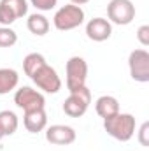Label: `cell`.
Segmentation results:
<instances>
[{
    "label": "cell",
    "mask_w": 149,
    "mask_h": 151,
    "mask_svg": "<svg viewBox=\"0 0 149 151\" xmlns=\"http://www.w3.org/2000/svg\"><path fill=\"white\" fill-rule=\"evenodd\" d=\"M104 128L112 139L126 142L135 134V116L130 113H119L104 119Z\"/></svg>",
    "instance_id": "1"
},
{
    "label": "cell",
    "mask_w": 149,
    "mask_h": 151,
    "mask_svg": "<svg viewBox=\"0 0 149 151\" xmlns=\"http://www.w3.org/2000/svg\"><path fill=\"white\" fill-rule=\"evenodd\" d=\"M84 18H86V14H84L82 7L74 5V4H69V5L60 7L54 12L53 25L60 32H69V30H74L77 27H81L84 23Z\"/></svg>",
    "instance_id": "2"
},
{
    "label": "cell",
    "mask_w": 149,
    "mask_h": 151,
    "mask_svg": "<svg viewBox=\"0 0 149 151\" xmlns=\"http://www.w3.org/2000/svg\"><path fill=\"white\" fill-rule=\"evenodd\" d=\"M90 104H91V91L88 86H81L74 91H70V95L65 99L63 113L69 118H81L88 111Z\"/></svg>",
    "instance_id": "3"
},
{
    "label": "cell",
    "mask_w": 149,
    "mask_h": 151,
    "mask_svg": "<svg viewBox=\"0 0 149 151\" xmlns=\"http://www.w3.org/2000/svg\"><path fill=\"white\" fill-rule=\"evenodd\" d=\"M65 76H67V90L74 91L81 86H86L88 79V63L82 56H70L65 65Z\"/></svg>",
    "instance_id": "4"
},
{
    "label": "cell",
    "mask_w": 149,
    "mask_h": 151,
    "mask_svg": "<svg viewBox=\"0 0 149 151\" xmlns=\"http://www.w3.org/2000/svg\"><path fill=\"white\" fill-rule=\"evenodd\" d=\"M107 18L114 25L125 27L135 19V5L132 0H111L107 4Z\"/></svg>",
    "instance_id": "5"
},
{
    "label": "cell",
    "mask_w": 149,
    "mask_h": 151,
    "mask_svg": "<svg viewBox=\"0 0 149 151\" xmlns=\"http://www.w3.org/2000/svg\"><path fill=\"white\" fill-rule=\"evenodd\" d=\"M128 69L130 76L137 83H148L149 81V53L140 47L133 49L128 56Z\"/></svg>",
    "instance_id": "6"
},
{
    "label": "cell",
    "mask_w": 149,
    "mask_h": 151,
    "mask_svg": "<svg viewBox=\"0 0 149 151\" xmlns=\"http://www.w3.org/2000/svg\"><path fill=\"white\" fill-rule=\"evenodd\" d=\"M14 104L19 109H23L25 113H28V111H35V109H44L46 99L37 90H34L30 86H21L14 93Z\"/></svg>",
    "instance_id": "7"
},
{
    "label": "cell",
    "mask_w": 149,
    "mask_h": 151,
    "mask_svg": "<svg viewBox=\"0 0 149 151\" xmlns=\"http://www.w3.org/2000/svg\"><path fill=\"white\" fill-rule=\"evenodd\" d=\"M30 79L37 84V88L42 90L44 93H58L62 90V79H60V76L47 63H44Z\"/></svg>",
    "instance_id": "8"
},
{
    "label": "cell",
    "mask_w": 149,
    "mask_h": 151,
    "mask_svg": "<svg viewBox=\"0 0 149 151\" xmlns=\"http://www.w3.org/2000/svg\"><path fill=\"white\" fill-rule=\"evenodd\" d=\"M77 137L75 130L69 125H51L46 127V141L54 146H69Z\"/></svg>",
    "instance_id": "9"
},
{
    "label": "cell",
    "mask_w": 149,
    "mask_h": 151,
    "mask_svg": "<svg viewBox=\"0 0 149 151\" xmlns=\"http://www.w3.org/2000/svg\"><path fill=\"white\" fill-rule=\"evenodd\" d=\"M86 35L93 42H104L112 35V23L105 18H93L86 23Z\"/></svg>",
    "instance_id": "10"
},
{
    "label": "cell",
    "mask_w": 149,
    "mask_h": 151,
    "mask_svg": "<svg viewBox=\"0 0 149 151\" xmlns=\"http://www.w3.org/2000/svg\"><path fill=\"white\" fill-rule=\"evenodd\" d=\"M23 125L30 134H39L42 130H46L47 127V114L46 109H35V111H28L23 116Z\"/></svg>",
    "instance_id": "11"
},
{
    "label": "cell",
    "mask_w": 149,
    "mask_h": 151,
    "mask_svg": "<svg viewBox=\"0 0 149 151\" xmlns=\"http://www.w3.org/2000/svg\"><path fill=\"white\" fill-rule=\"evenodd\" d=\"M95 111H97V114L100 118H104V119L105 118H111V116L119 113V102L112 95H102L95 102Z\"/></svg>",
    "instance_id": "12"
},
{
    "label": "cell",
    "mask_w": 149,
    "mask_h": 151,
    "mask_svg": "<svg viewBox=\"0 0 149 151\" xmlns=\"http://www.w3.org/2000/svg\"><path fill=\"white\" fill-rule=\"evenodd\" d=\"M27 28L30 30V34H34L37 37H42V35H46L49 32V19L40 12H34L27 19Z\"/></svg>",
    "instance_id": "13"
},
{
    "label": "cell",
    "mask_w": 149,
    "mask_h": 151,
    "mask_svg": "<svg viewBox=\"0 0 149 151\" xmlns=\"http://www.w3.org/2000/svg\"><path fill=\"white\" fill-rule=\"evenodd\" d=\"M19 83V74L14 69H0V95L16 90Z\"/></svg>",
    "instance_id": "14"
},
{
    "label": "cell",
    "mask_w": 149,
    "mask_h": 151,
    "mask_svg": "<svg viewBox=\"0 0 149 151\" xmlns=\"http://www.w3.org/2000/svg\"><path fill=\"white\" fill-rule=\"evenodd\" d=\"M18 127H19V119H18L16 113H12V111H0V130L4 134V137L16 134Z\"/></svg>",
    "instance_id": "15"
},
{
    "label": "cell",
    "mask_w": 149,
    "mask_h": 151,
    "mask_svg": "<svg viewBox=\"0 0 149 151\" xmlns=\"http://www.w3.org/2000/svg\"><path fill=\"white\" fill-rule=\"evenodd\" d=\"M44 63H47L46 58H44V55H40V53H30V55H27L23 58V72L28 77H32Z\"/></svg>",
    "instance_id": "16"
},
{
    "label": "cell",
    "mask_w": 149,
    "mask_h": 151,
    "mask_svg": "<svg viewBox=\"0 0 149 151\" xmlns=\"http://www.w3.org/2000/svg\"><path fill=\"white\" fill-rule=\"evenodd\" d=\"M0 4H2L16 19H19V18H23V16L28 14V2H27V0H0Z\"/></svg>",
    "instance_id": "17"
},
{
    "label": "cell",
    "mask_w": 149,
    "mask_h": 151,
    "mask_svg": "<svg viewBox=\"0 0 149 151\" xmlns=\"http://www.w3.org/2000/svg\"><path fill=\"white\" fill-rule=\"evenodd\" d=\"M18 42V34L11 27H0V47H12Z\"/></svg>",
    "instance_id": "18"
},
{
    "label": "cell",
    "mask_w": 149,
    "mask_h": 151,
    "mask_svg": "<svg viewBox=\"0 0 149 151\" xmlns=\"http://www.w3.org/2000/svg\"><path fill=\"white\" fill-rule=\"evenodd\" d=\"M30 4H32L37 11L46 12V11H51V9L56 7V5H58V0H30Z\"/></svg>",
    "instance_id": "19"
},
{
    "label": "cell",
    "mask_w": 149,
    "mask_h": 151,
    "mask_svg": "<svg viewBox=\"0 0 149 151\" xmlns=\"http://www.w3.org/2000/svg\"><path fill=\"white\" fill-rule=\"evenodd\" d=\"M137 139H139L140 146H144V148L149 146V121H144L140 125V128L137 132Z\"/></svg>",
    "instance_id": "20"
},
{
    "label": "cell",
    "mask_w": 149,
    "mask_h": 151,
    "mask_svg": "<svg viewBox=\"0 0 149 151\" xmlns=\"http://www.w3.org/2000/svg\"><path fill=\"white\" fill-rule=\"evenodd\" d=\"M137 40L140 42L142 47H148L149 46V25L139 27V30H137Z\"/></svg>",
    "instance_id": "21"
},
{
    "label": "cell",
    "mask_w": 149,
    "mask_h": 151,
    "mask_svg": "<svg viewBox=\"0 0 149 151\" xmlns=\"http://www.w3.org/2000/svg\"><path fill=\"white\" fill-rule=\"evenodd\" d=\"M88 2H90V0H70V4L79 5V7H81V5H84V4H88Z\"/></svg>",
    "instance_id": "22"
},
{
    "label": "cell",
    "mask_w": 149,
    "mask_h": 151,
    "mask_svg": "<svg viewBox=\"0 0 149 151\" xmlns=\"http://www.w3.org/2000/svg\"><path fill=\"white\" fill-rule=\"evenodd\" d=\"M2 139H4V134H2V130H0V141H2Z\"/></svg>",
    "instance_id": "23"
}]
</instances>
